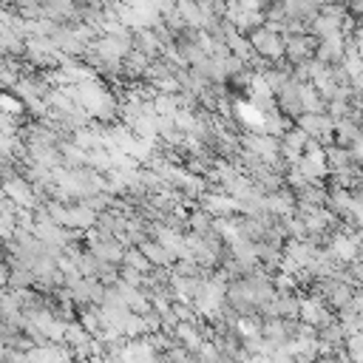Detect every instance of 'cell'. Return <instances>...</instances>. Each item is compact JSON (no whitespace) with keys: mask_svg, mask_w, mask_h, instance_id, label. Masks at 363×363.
Returning a JSON list of instances; mask_svg holds the SVG:
<instances>
[{"mask_svg":"<svg viewBox=\"0 0 363 363\" xmlns=\"http://www.w3.org/2000/svg\"><path fill=\"white\" fill-rule=\"evenodd\" d=\"M250 43L255 48V54L267 62H281L286 57V37L269 26H258L250 31Z\"/></svg>","mask_w":363,"mask_h":363,"instance_id":"1","label":"cell"},{"mask_svg":"<svg viewBox=\"0 0 363 363\" xmlns=\"http://www.w3.org/2000/svg\"><path fill=\"white\" fill-rule=\"evenodd\" d=\"M91 51L96 57H102L105 62H122L133 51V34L130 37H125V34H99L91 43Z\"/></svg>","mask_w":363,"mask_h":363,"instance_id":"2","label":"cell"},{"mask_svg":"<svg viewBox=\"0 0 363 363\" xmlns=\"http://www.w3.org/2000/svg\"><path fill=\"white\" fill-rule=\"evenodd\" d=\"M3 193L6 196H11L20 207H28V210H37L43 201H40V196H37V190H34V184L20 173V170H14V173H9V176H3Z\"/></svg>","mask_w":363,"mask_h":363,"instance_id":"3","label":"cell"},{"mask_svg":"<svg viewBox=\"0 0 363 363\" xmlns=\"http://www.w3.org/2000/svg\"><path fill=\"white\" fill-rule=\"evenodd\" d=\"M326 252L332 258H337L340 264H352L354 258H360V244L346 233V230H332L329 233V241L323 244Z\"/></svg>","mask_w":363,"mask_h":363,"instance_id":"4","label":"cell"},{"mask_svg":"<svg viewBox=\"0 0 363 363\" xmlns=\"http://www.w3.org/2000/svg\"><path fill=\"white\" fill-rule=\"evenodd\" d=\"M286 37V60L295 65V62H303V60H312L315 51H318V43L320 37H315L312 31H301V34H284Z\"/></svg>","mask_w":363,"mask_h":363,"instance_id":"5","label":"cell"},{"mask_svg":"<svg viewBox=\"0 0 363 363\" xmlns=\"http://www.w3.org/2000/svg\"><path fill=\"white\" fill-rule=\"evenodd\" d=\"M275 102H278V111H284L286 116L298 119L303 113V99H301V79H286L278 91H275Z\"/></svg>","mask_w":363,"mask_h":363,"instance_id":"6","label":"cell"},{"mask_svg":"<svg viewBox=\"0 0 363 363\" xmlns=\"http://www.w3.org/2000/svg\"><path fill=\"white\" fill-rule=\"evenodd\" d=\"M199 204H201L213 218L238 213V199H235V196H230L224 187H218V190H207V193L199 199Z\"/></svg>","mask_w":363,"mask_h":363,"instance_id":"7","label":"cell"},{"mask_svg":"<svg viewBox=\"0 0 363 363\" xmlns=\"http://www.w3.org/2000/svg\"><path fill=\"white\" fill-rule=\"evenodd\" d=\"M315 57H318L320 62H326V65H337V62H343V57H346V34L323 37V40L318 43Z\"/></svg>","mask_w":363,"mask_h":363,"instance_id":"8","label":"cell"},{"mask_svg":"<svg viewBox=\"0 0 363 363\" xmlns=\"http://www.w3.org/2000/svg\"><path fill=\"white\" fill-rule=\"evenodd\" d=\"M133 48H139L142 54H147L150 60H156V57H162L164 43H162V37H159V31L153 26H145V28H136L133 31Z\"/></svg>","mask_w":363,"mask_h":363,"instance_id":"9","label":"cell"},{"mask_svg":"<svg viewBox=\"0 0 363 363\" xmlns=\"http://www.w3.org/2000/svg\"><path fill=\"white\" fill-rule=\"evenodd\" d=\"M153 60L147 57V54H142L139 48H133L125 60H122V79L125 82H136V79H145V71H147V65H150Z\"/></svg>","mask_w":363,"mask_h":363,"instance_id":"10","label":"cell"},{"mask_svg":"<svg viewBox=\"0 0 363 363\" xmlns=\"http://www.w3.org/2000/svg\"><path fill=\"white\" fill-rule=\"evenodd\" d=\"M26 34L14 31V28H0V54L3 57H17L26 60Z\"/></svg>","mask_w":363,"mask_h":363,"instance_id":"11","label":"cell"},{"mask_svg":"<svg viewBox=\"0 0 363 363\" xmlns=\"http://www.w3.org/2000/svg\"><path fill=\"white\" fill-rule=\"evenodd\" d=\"M326 162H329V170H360L363 167V164L354 162L352 147H343L337 142L326 147Z\"/></svg>","mask_w":363,"mask_h":363,"instance_id":"12","label":"cell"},{"mask_svg":"<svg viewBox=\"0 0 363 363\" xmlns=\"http://www.w3.org/2000/svg\"><path fill=\"white\" fill-rule=\"evenodd\" d=\"M176 9H179L182 20L190 28H204L207 26V11H204L201 0H176Z\"/></svg>","mask_w":363,"mask_h":363,"instance_id":"13","label":"cell"},{"mask_svg":"<svg viewBox=\"0 0 363 363\" xmlns=\"http://www.w3.org/2000/svg\"><path fill=\"white\" fill-rule=\"evenodd\" d=\"M363 128L352 119V116H343V119H335V142L343 145V147H352L357 139H360Z\"/></svg>","mask_w":363,"mask_h":363,"instance_id":"14","label":"cell"},{"mask_svg":"<svg viewBox=\"0 0 363 363\" xmlns=\"http://www.w3.org/2000/svg\"><path fill=\"white\" fill-rule=\"evenodd\" d=\"M60 150H62V164H68V167H85L88 164V150L79 147L71 136H65L60 142Z\"/></svg>","mask_w":363,"mask_h":363,"instance_id":"15","label":"cell"},{"mask_svg":"<svg viewBox=\"0 0 363 363\" xmlns=\"http://www.w3.org/2000/svg\"><path fill=\"white\" fill-rule=\"evenodd\" d=\"M309 31L315 34V37H335V34H343V23H337V20H332V17H326V14H315L312 20H309Z\"/></svg>","mask_w":363,"mask_h":363,"instance_id":"16","label":"cell"},{"mask_svg":"<svg viewBox=\"0 0 363 363\" xmlns=\"http://www.w3.org/2000/svg\"><path fill=\"white\" fill-rule=\"evenodd\" d=\"M187 230H193V233H210L213 230V216L201 207V204H193L190 207V216H187Z\"/></svg>","mask_w":363,"mask_h":363,"instance_id":"17","label":"cell"},{"mask_svg":"<svg viewBox=\"0 0 363 363\" xmlns=\"http://www.w3.org/2000/svg\"><path fill=\"white\" fill-rule=\"evenodd\" d=\"M122 264H128V267H136L139 272H153L156 267H153V261L142 252V247H136V244H130V247H125V255H122Z\"/></svg>","mask_w":363,"mask_h":363,"instance_id":"18","label":"cell"},{"mask_svg":"<svg viewBox=\"0 0 363 363\" xmlns=\"http://www.w3.org/2000/svg\"><path fill=\"white\" fill-rule=\"evenodd\" d=\"M318 337H320V343H326V346H346V329H343V323L335 318L332 323H326V326H320V332H318Z\"/></svg>","mask_w":363,"mask_h":363,"instance_id":"19","label":"cell"},{"mask_svg":"<svg viewBox=\"0 0 363 363\" xmlns=\"http://www.w3.org/2000/svg\"><path fill=\"white\" fill-rule=\"evenodd\" d=\"M88 167H94V170H99V173L113 170V150H111V147H105V145H99V147L88 150Z\"/></svg>","mask_w":363,"mask_h":363,"instance_id":"20","label":"cell"},{"mask_svg":"<svg viewBox=\"0 0 363 363\" xmlns=\"http://www.w3.org/2000/svg\"><path fill=\"white\" fill-rule=\"evenodd\" d=\"M301 99H303V111H326V99L312 82H301Z\"/></svg>","mask_w":363,"mask_h":363,"instance_id":"21","label":"cell"},{"mask_svg":"<svg viewBox=\"0 0 363 363\" xmlns=\"http://www.w3.org/2000/svg\"><path fill=\"white\" fill-rule=\"evenodd\" d=\"M122 335L125 337H145V335H150L147 323H145V315L142 312H128V318L122 320Z\"/></svg>","mask_w":363,"mask_h":363,"instance_id":"22","label":"cell"},{"mask_svg":"<svg viewBox=\"0 0 363 363\" xmlns=\"http://www.w3.org/2000/svg\"><path fill=\"white\" fill-rule=\"evenodd\" d=\"M346 278L354 284V286H363V261L354 258L352 264H346Z\"/></svg>","mask_w":363,"mask_h":363,"instance_id":"23","label":"cell"},{"mask_svg":"<svg viewBox=\"0 0 363 363\" xmlns=\"http://www.w3.org/2000/svg\"><path fill=\"white\" fill-rule=\"evenodd\" d=\"M352 156H354L357 164H363V133H360V139L352 145Z\"/></svg>","mask_w":363,"mask_h":363,"instance_id":"24","label":"cell"},{"mask_svg":"<svg viewBox=\"0 0 363 363\" xmlns=\"http://www.w3.org/2000/svg\"><path fill=\"white\" fill-rule=\"evenodd\" d=\"M150 3H156V9H159L162 14H167V11L176 9V0H150Z\"/></svg>","mask_w":363,"mask_h":363,"instance_id":"25","label":"cell"},{"mask_svg":"<svg viewBox=\"0 0 363 363\" xmlns=\"http://www.w3.org/2000/svg\"><path fill=\"white\" fill-rule=\"evenodd\" d=\"M312 3H318V6H326V3H335V0H312Z\"/></svg>","mask_w":363,"mask_h":363,"instance_id":"26","label":"cell"},{"mask_svg":"<svg viewBox=\"0 0 363 363\" xmlns=\"http://www.w3.org/2000/svg\"><path fill=\"white\" fill-rule=\"evenodd\" d=\"M360 261H363V241H360Z\"/></svg>","mask_w":363,"mask_h":363,"instance_id":"27","label":"cell"}]
</instances>
